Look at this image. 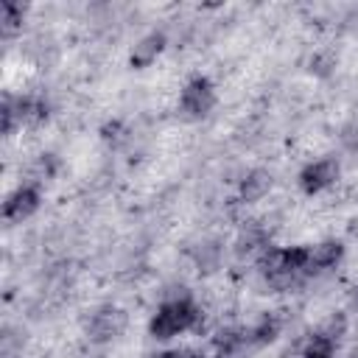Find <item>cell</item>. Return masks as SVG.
I'll return each mask as SVG.
<instances>
[{
	"instance_id": "1",
	"label": "cell",
	"mask_w": 358,
	"mask_h": 358,
	"mask_svg": "<svg viewBox=\"0 0 358 358\" xmlns=\"http://www.w3.org/2000/svg\"><path fill=\"white\" fill-rule=\"evenodd\" d=\"M199 319H201V313H199V308L193 305V299L187 294L168 296L159 305V310L151 316L148 333L154 338H162L165 341V338H173L179 333H185V330H193L199 324Z\"/></svg>"
},
{
	"instance_id": "2",
	"label": "cell",
	"mask_w": 358,
	"mask_h": 358,
	"mask_svg": "<svg viewBox=\"0 0 358 358\" xmlns=\"http://www.w3.org/2000/svg\"><path fill=\"white\" fill-rule=\"evenodd\" d=\"M129 324V313L117 305H103L98 308L90 322H87V338L95 341V344H106V341H115L117 336H123Z\"/></svg>"
},
{
	"instance_id": "3",
	"label": "cell",
	"mask_w": 358,
	"mask_h": 358,
	"mask_svg": "<svg viewBox=\"0 0 358 358\" xmlns=\"http://www.w3.org/2000/svg\"><path fill=\"white\" fill-rule=\"evenodd\" d=\"M215 106V90L207 78H190L179 92V109L185 117H204Z\"/></svg>"
},
{
	"instance_id": "4",
	"label": "cell",
	"mask_w": 358,
	"mask_h": 358,
	"mask_svg": "<svg viewBox=\"0 0 358 358\" xmlns=\"http://www.w3.org/2000/svg\"><path fill=\"white\" fill-rule=\"evenodd\" d=\"M338 179V162L333 157H324V159H316V162H308L299 173V187L305 193H322L327 190L333 182Z\"/></svg>"
},
{
	"instance_id": "5",
	"label": "cell",
	"mask_w": 358,
	"mask_h": 358,
	"mask_svg": "<svg viewBox=\"0 0 358 358\" xmlns=\"http://www.w3.org/2000/svg\"><path fill=\"white\" fill-rule=\"evenodd\" d=\"M36 207H39V187H34V185H20L8 199H6V204H3V218L8 221V224H22L25 218H31L34 213H36Z\"/></svg>"
},
{
	"instance_id": "6",
	"label": "cell",
	"mask_w": 358,
	"mask_h": 358,
	"mask_svg": "<svg viewBox=\"0 0 358 358\" xmlns=\"http://www.w3.org/2000/svg\"><path fill=\"white\" fill-rule=\"evenodd\" d=\"M344 257V246L338 241H322L316 246H308V260H305V271H327L333 268L338 260Z\"/></svg>"
},
{
	"instance_id": "7",
	"label": "cell",
	"mask_w": 358,
	"mask_h": 358,
	"mask_svg": "<svg viewBox=\"0 0 358 358\" xmlns=\"http://www.w3.org/2000/svg\"><path fill=\"white\" fill-rule=\"evenodd\" d=\"M162 48H165V34H159V31L145 34V36L134 45V50H131V56H129L131 67H148V64L162 53Z\"/></svg>"
},
{
	"instance_id": "8",
	"label": "cell",
	"mask_w": 358,
	"mask_h": 358,
	"mask_svg": "<svg viewBox=\"0 0 358 358\" xmlns=\"http://www.w3.org/2000/svg\"><path fill=\"white\" fill-rule=\"evenodd\" d=\"M271 185H274V179H271L268 171H260V168H257V171H249V173L241 179V201H246V204L260 201L263 196H268Z\"/></svg>"
},
{
	"instance_id": "9",
	"label": "cell",
	"mask_w": 358,
	"mask_h": 358,
	"mask_svg": "<svg viewBox=\"0 0 358 358\" xmlns=\"http://www.w3.org/2000/svg\"><path fill=\"white\" fill-rule=\"evenodd\" d=\"M14 112H17L20 126H39L48 117V103L36 95H25L14 101Z\"/></svg>"
},
{
	"instance_id": "10",
	"label": "cell",
	"mask_w": 358,
	"mask_h": 358,
	"mask_svg": "<svg viewBox=\"0 0 358 358\" xmlns=\"http://www.w3.org/2000/svg\"><path fill=\"white\" fill-rule=\"evenodd\" d=\"M22 17H25V8L20 6V3H3L0 6V31H3V36H11V34H17L20 28H22Z\"/></svg>"
},
{
	"instance_id": "11",
	"label": "cell",
	"mask_w": 358,
	"mask_h": 358,
	"mask_svg": "<svg viewBox=\"0 0 358 358\" xmlns=\"http://www.w3.org/2000/svg\"><path fill=\"white\" fill-rule=\"evenodd\" d=\"M56 168H59V162H56V157L53 154H42L31 168H28V185H34V187H39L42 182H48V179H53V173H56Z\"/></svg>"
},
{
	"instance_id": "12",
	"label": "cell",
	"mask_w": 358,
	"mask_h": 358,
	"mask_svg": "<svg viewBox=\"0 0 358 358\" xmlns=\"http://www.w3.org/2000/svg\"><path fill=\"white\" fill-rule=\"evenodd\" d=\"M101 137H103L109 145H120V143L126 140V129H123L117 120H112V123H106V126L101 129Z\"/></svg>"
},
{
	"instance_id": "13",
	"label": "cell",
	"mask_w": 358,
	"mask_h": 358,
	"mask_svg": "<svg viewBox=\"0 0 358 358\" xmlns=\"http://www.w3.org/2000/svg\"><path fill=\"white\" fill-rule=\"evenodd\" d=\"M341 143L352 151H358V123H350L344 131H341Z\"/></svg>"
},
{
	"instance_id": "14",
	"label": "cell",
	"mask_w": 358,
	"mask_h": 358,
	"mask_svg": "<svg viewBox=\"0 0 358 358\" xmlns=\"http://www.w3.org/2000/svg\"><path fill=\"white\" fill-rule=\"evenodd\" d=\"M154 358H201V355H196V352H187V350H173V352H162V355H154Z\"/></svg>"
},
{
	"instance_id": "15",
	"label": "cell",
	"mask_w": 358,
	"mask_h": 358,
	"mask_svg": "<svg viewBox=\"0 0 358 358\" xmlns=\"http://www.w3.org/2000/svg\"><path fill=\"white\" fill-rule=\"evenodd\" d=\"M352 235H355V238H358V221H355V224H352Z\"/></svg>"
},
{
	"instance_id": "16",
	"label": "cell",
	"mask_w": 358,
	"mask_h": 358,
	"mask_svg": "<svg viewBox=\"0 0 358 358\" xmlns=\"http://www.w3.org/2000/svg\"><path fill=\"white\" fill-rule=\"evenodd\" d=\"M6 358H14V355H6Z\"/></svg>"
}]
</instances>
